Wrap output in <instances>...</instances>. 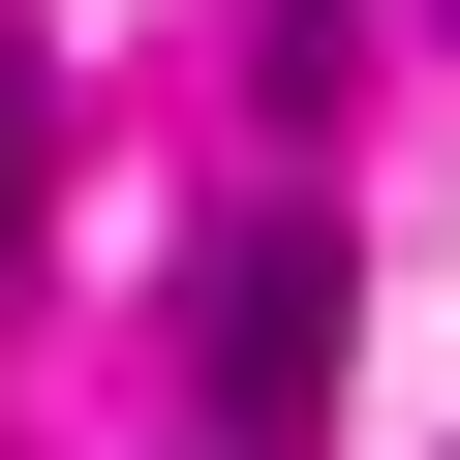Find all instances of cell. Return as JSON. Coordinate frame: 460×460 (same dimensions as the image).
I'll return each instance as SVG.
<instances>
[{
	"label": "cell",
	"instance_id": "obj_1",
	"mask_svg": "<svg viewBox=\"0 0 460 460\" xmlns=\"http://www.w3.org/2000/svg\"><path fill=\"white\" fill-rule=\"evenodd\" d=\"M307 399H338V215H246L184 277V429L215 460H307Z\"/></svg>",
	"mask_w": 460,
	"mask_h": 460
},
{
	"label": "cell",
	"instance_id": "obj_3",
	"mask_svg": "<svg viewBox=\"0 0 460 460\" xmlns=\"http://www.w3.org/2000/svg\"><path fill=\"white\" fill-rule=\"evenodd\" d=\"M429 31H460V0H429Z\"/></svg>",
	"mask_w": 460,
	"mask_h": 460
},
{
	"label": "cell",
	"instance_id": "obj_2",
	"mask_svg": "<svg viewBox=\"0 0 460 460\" xmlns=\"http://www.w3.org/2000/svg\"><path fill=\"white\" fill-rule=\"evenodd\" d=\"M0 246H31V31H0Z\"/></svg>",
	"mask_w": 460,
	"mask_h": 460
}]
</instances>
